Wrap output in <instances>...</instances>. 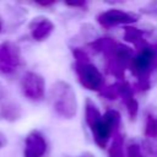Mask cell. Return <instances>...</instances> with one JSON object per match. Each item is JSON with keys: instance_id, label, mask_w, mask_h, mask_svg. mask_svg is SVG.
Instances as JSON below:
<instances>
[{"instance_id": "obj_1", "label": "cell", "mask_w": 157, "mask_h": 157, "mask_svg": "<svg viewBox=\"0 0 157 157\" xmlns=\"http://www.w3.org/2000/svg\"><path fill=\"white\" fill-rule=\"evenodd\" d=\"M50 99L55 113L64 118L71 119L77 113L76 93L66 81H56L50 88Z\"/></svg>"}, {"instance_id": "obj_2", "label": "cell", "mask_w": 157, "mask_h": 157, "mask_svg": "<svg viewBox=\"0 0 157 157\" xmlns=\"http://www.w3.org/2000/svg\"><path fill=\"white\" fill-rule=\"evenodd\" d=\"M156 60V49L151 47H145L139 50V53L132 58L130 63V71L139 80V86L142 90H147L150 87V71L152 66H155Z\"/></svg>"}, {"instance_id": "obj_3", "label": "cell", "mask_w": 157, "mask_h": 157, "mask_svg": "<svg viewBox=\"0 0 157 157\" xmlns=\"http://www.w3.org/2000/svg\"><path fill=\"white\" fill-rule=\"evenodd\" d=\"M75 71L80 83L88 91H99L103 85V76L101 71L91 61L75 63Z\"/></svg>"}, {"instance_id": "obj_4", "label": "cell", "mask_w": 157, "mask_h": 157, "mask_svg": "<svg viewBox=\"0 0 157 157\" xmlns=\"http://www.w3.org/2000/svg\"><path fill=\"white\" fill-rule=\"evenodd\" d=\"M22 65V54L17 44L4 42L0 44V71L4 74L13 72Z\"/></svg>"}, {"instance_id": "obj_5", "label": "cell", "mask_w": 157, "mask_h": 157, "mask_svg": "<svg viewBox=\"0 0 157 157\" xmlns=\"http://www.w3.org/2000/svg\"><path fill=\"white\" fill-rule=\"evenodd\" d=\"M21 90L23 96L31 101H40L45 93V81L37 72L28 71L21 80Z\"/></svg>"}, {"instance_id": "obj_6", "label": "cell", "mask_w": 157, "mask_h": 157, "mask_svg": "<svg viewBox=\"0 0 157 157\" xmlns=\"http://www.w3.org/2000/svg\"><path fill=\"white\" fill-rule=\"evenodd\" d=\"M97 20L101 26H103L105 28H110V27L119 26V25L132 23L137 20V16L131 12L123 11L120 9H109L107 11L99 13Z\"/></svg>"}, {"instance_id": "obj_7", "label": "cell", "mask_w": 157, "mask_h": 157, "mask_svg": "<svg viewBox=\"0 0 157 157\" xmlns=\"http://www.w3.org/2000/svg\"><path fill=\"white\" fill-rule=\"evenodd\" d=\"M47 152V141L39 131H31L25 140L23 157H43Z\"/></svg>"}, {"instance_id": "obj_8", "label": "cell", "mask_w": 157, "mask_h": 157, "mask_svg": "<svg viewBox=\"0 0 157 157\" xmlns=\"http://www.w3.org/2000/svg\"><path fill=\"white\" fill-rule=\"evenodd\" d=\"M29 29L32 38L37 42H42L45 40L52 34V32L54 31V23L48 17L39 16L31 21Z\"/></svg>"}, {"instance_id": "obj_9", "label": "cell", "mask_w": 157, "mask_h": 157, "mask_svg": "<svg viewBox=\"0 0 157 157\" xmlns=\"http://www.w3.org/2000/svg\"><path fill=\"white\" fill-rule=\"evenodd\" d=\"M90 129L93 134V140H94L96 145L99 148H105L110 137H112V135H114L113 128L102 117V119L98 123H96L93 126H91Z\"/></svg>"}, {"instance_id": "obj_10", "label": "cell", "mask_w": 157, "mask_h": 157, "mask_svg": "<svg viewBox=\"0 0 157 157\" xmlns=\"http://www.w3.org/2000/svg\"><path fill=\"white\" fill-rule=\"evenodd\" d=\"M22 115V109L13 102H6L0 107V118L7 121H15Z\"/></svg>"}, {"instance_id": "obj_11", "label": "cell", "mask_w": 157, "mask_h": 157, "mask_svg": "<svg viewBox=\"0 0 157 157\" xmlns=\"http://www.w3.org/2000/svg\"><path fill=\"white\" fill-rule=\"evenodd\" d=\"M102 113L99 112L98 107L96 105V103L87 98L86 99V104H85V120L87 123V125L91 128L96 123H98L101 119H102Z\"/></svg>"}, {"instance_id": "obj_12", "label": "cell", "mask_w": 157, "mask_h": 157, "mask_svg": "<svg viewBox=\"0 0 157 157\" xmlns=\"http://www.w3.org/2000/svg\"><path fill=\"white\" fill-rule=\"evenodd\" d=\"M124 39L132 43L139 50L147 47L144 37H142V32L139 29V28H135V27H125L124 29Z\"/></svg>"}, {"instance_id": "obj_13", "label": "cell", "mask_w": 157, "mask_h": 157, "mask_svg": "<svg viewBox=\"0 0 157 157\" xmlns=\"http://www.w3.org/2000/svg\"><path fill=\"white\" fill-rule=\"evenodd\" d=\"M123 142H124V140L120 134L113 135V142L109 147V157H124Z\"/></svg>"}, {"instance_id": "obj_14", "label": "cell", "mask_w": 157, "mask_h": 157, "mask_svg": "<svg viewBox=\"0 0 157 157\" xmlns=\"http://www.w3.org/2000/svg\"><path fill=\"white\" fill-rule=\"evenodd\" d=\"M103 119L113 128V130L115 131L118 128H119V125H120V114L117 112V110H114V109H108L104 114H103Z\"/></svg>"}, {"instance_id": "obj_15", "label": "cell", "mask_w": 157, "mask_h": 157, "mask_svg": "<svg viewBox=\"0 0 157 157\" xmlns=\"http://www.w3.org/2000/svg\"><path fill=\"white\" fill-rule=\"evenodd\" d=\"M123 102H124V104L126 107V110H128L129 117L131 119H135L136 115H137V112H139V103H137V101L132 96V97H129V98L123 99Z\"/></svg>"}, {"instance_id": "obj_16", "label": "cell", "mask_w": 157, "mask_h": 157, "mask_svg": "<svg viewBox=\"0 0 157 157\" xmlns=\"http://www.w3.org/2000/svg\"><path fill=\"white\" fill-rule=\"evenodd\" d=\"M145 135L148 137H156L157 136V117L148 115L145 128Z\"/></svg>"}, {"instance_id": "obj_17", "label": "cell", "mask_w": 157, "mask_h": 157, "mask_svg": "<svg viewBox=\"0 0 157 157\" xmlns=\"http://www.w3.org/2000/svg\"><path fill=\"white\" fill-rule=\"evenodd\" d=\"M101 94L104 96V97L108 98V99H117V98L119 97V82L108 86L107 88H104V90L101 92Z\"/></svg>"}, {"instance_id": "obj_18", "label": "cell", "mask_w": 157, "mask_h": 157, "mask_svg": "<svg viewBox=\"0 0 157 157\" xmlns=\"http://www.w3.org/2000/svg\"><path fill=\"white\" fill-rule=\"evenodd\" d=\"M126 156L128 157H144V153L141 151V147L137 144H130L126 148Z\"/></svg>"}, {"instance_id": "obj_19", "label": "cell", "mask_w": 157, "mask_h": 157, "mask_svg": "<svg viewBox=\"0 0 157 157\" xmlns=\"http://www.w3.org/2000/svg\"><path fill=\"white\" fill-rule=\"evenodd\" d=\"M67 6H71V7H78V6H85L86 2L85 1H67L65 2Z\"/></svg>"}, {"instance_id": "obj_20", "label": "cell", "mask_w": 157, "mask_h": 157, "mask_svg": "<svg viewBox=\"0 0 157 157\" xmlns=\"http://www.w3.org/2000/svg\"><path fill=\"white\" fill-rule=\"evenodd\" d=\"M7 144V139H6V135L2 132V131H0V148H2L5 145Z\"/></svg>"}, {"instance_id": "obj_21", "label": "cell", "mask_w": 157, "mask_h": 157, "mask_svg": "<svg viewBox=\"0 0 157 157\" xmlns=\"http://www.w3.org/2000/svg\"><path fill=\"white\" fill-rule=\"evenodd\" d=\"M5 92H6V90H5V86L2 85V82H0V101L5 97Z\"/></svg>"}, {"instance_id": "obj_22", "label": "cell", "mask_w": 157, "mask_h": 157, "mask_svg": "<svg viewBox=\"0 0 157 157\" xmlns=\"http://www.w3.org/2000/svg\"><path fill=\"white\" fill-rule=\"evenodd\" d=\"M80 157H96V156H94L93 153H91V152H88V151H87V152H83Z\"/></svg>"}, {"instance_id": "obj_23", "label": "cell", "mask_w": 157, "mask_h": 157, "mask_svg": "<svg viewBox=\"0 0 157 157\" xmlns=\"http://www.w3.org/2000/svg\"><path fill=\"white\" fill-rule=\"evenodd\" d=\"M155 66L157 67V49H156V60H155Z\"/></svg>"}]
</instances>
